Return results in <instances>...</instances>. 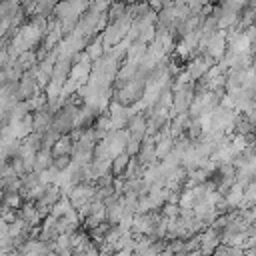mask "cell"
Here are the masks:
<instances>
[{
  "instance_id": "obj_1",
  "label": "cell",
  "mask_w": 256,
  "mask_h": 256,
  "mask_svg": "<svg viewBox=\"0 0 256 256\" xmlns=\"http://www.w3.org/2000/svg\"><path fill=\"white\" fill-rule=\"evenodd\" d=\"M136 158H138V162L142 164V168L156 164V160H158V156H156V144H154V140H152L150 136H144V140H142V144H140V150H138Z\"/></svg>"
},
{
  "instance_id": "obj_2",
  "label": "cell",
  "mask_w": 256,
  "mask_h": 256,
  "mask_svg": "<svg viewBox=\"0 0 256 256\" xmlns=\"http://www.w3.org/2000/svg\"><path fill=\"white\" fill-rule=\"evenodd\" d=\"M146 116L144 114H140V112H134L130 118H128V122H126V130L130 132V136L132 138H138V140H144V136H146Z\"/></svg>"
},
{
  "instance_id": "obj_3",
  "label": "cell",
  "mask_w": 256,
  "mask_h": 256,
  "mask_svg": "<svg viewBox=\"0 0 256 256\" xmlns=\"http://www.w3.org/2000/svg\"><path fill=\"white\" fill-rule=\"evenodd\" d=\"M128 14V4L122 0H112L110 6L106 8V20L108 22H116L120 18H124Z\"/></svg>"
},
{
  "instance_id": "obj_4",
  "label": "cell",
  "mask_w": 256,
  "mask_h": 256,
  "mask_svg": "<svg viewBox=\"0 0 256 256\" xmlns=\"http://www.w3.org/2000/svg\"><path fill=\"white\" fill-rule=\"evenodd\" d=\"M72 144H74V140L70 138V134H62V136L52 144L50 152H52V156H70Z\"/></svg>"
},
{
  "instance_id": "obj_5",
  "label": "cell",
  "mask_w": 256,
  "mask_h": 256,
  "mask_svg": "<svg viewBox=\"0 0 256 256\" xmlns=\"http://www.w3.org/2000/svg\"><path fill=\"white\" fill-rule=\"evenodd\" d=\"M128 160H130V156H128L126 152H120V154H116V156L110 160V172H112L114 178H122V176H124L126 166H128Z\"/></svg>"
},
{
  "instance_id": "obj_6",
  "label": "cell",
  "mask_w": 256,
  "mask_h": 256,
  "mask_svg": "<svg viewBox=\"0 0 256 256\" xmlns=\"http://www.w3.org/2000/svg\"><path fill=\"white\" fill-rule=\"evenodd\" d=\"M224 198H226V202H228L230 208H238L242 204V200H244V186L238 184V182H234L228 188V192L224 194Z\"/></svg>"
},
{
  "instance_id": "obj_7",
  "label": "cell",
  "mask_w": 256,
  "mask_h": 256,
  "mask_svg": "<svg viewBox=\"0 0 256 256\" xmlns=\"http://www.w3.org/2000/svg\"><path fill=\"white\" fill-rule=\"evenodd\" d=\"M52 166V152L50 148H40L34 156V170L36 172H44Z\"/></svg>"
},
{
  "instance_id": "obj_8",
  "label": "cell",
  "mask_w": 256,
  "mask_h": 256,
  "mask_svg": "<svg viewBox=\"0 0 256 256\" xmlns=\"http://www.w3.org/2000/svg\"><path fill=\"white\" fill-rule=\"evenodd\" d=\"M250 206H256V178L250 180V182L244 186V200H242V204H240L238 208H240V210H246V208H250Z\"/></svg>"
},
{
  "instance_id": "obj_9",
  "label": "cell",
  "mask_w": 256,
  "mask_h": 256,
  "mask_svg": "<svg viewBox=\"0 0 256 256\" xmlns=\"http://www.w3.org/2000/svg\"><path fill=\"white\" fill-rule=\"evenodd\" d=\"M104 44H102V38H98V40H94V42H90L88 44V48H86V54L90 56V60H96L98 56H102L104 54Z\"/></svg>"
},
{
  "instance_id": "obj_10",
  "label": "cell",
  "mask_w": 256,
  "mask_h": 256,
  "mask_svg": "<svg viewBox=\"0 0 256 256\" xmlns=\"http://www.w3.org/2000/svg\"><path fill=\"white\" fill-rule=\"evenodd\" d=\"M220 6L228 8V10H234V12H242L248 6V0H220Z\"/></svg>"
},
{
  "instance_id": "obj_11",
  "label": "cell",
  "mask_w": 256,
  "mask_h": 256,
  "mask_svg": "<svg viewBox=\"0 0 256 256\" xmlns=\"http://www.w3.org/2000/svg\"><path fill=\"white\" fill-rule=\"evenodd\" d=\"M70 164H72V158H70V156H52V166H54L58 172L66 170Z\"/></svg>"
},
{
  "instance_id": "obj_12",
  "label": "cell",
  "mask_w": 256,
  "mask_h": 256,
  "mask_svg": "<svg viewBox=\"0 0 256 256\" xmlns=\"http://www.w3.org/2000/svg\"><path fill=\"white\" fill-rule=\"evenodd\" d=\"M140 144H142V140H138V138H128V142H126V146H124V152L128 154V156H136L138 154V150H140Z\"/></svg>"
},
{
  "instance_id": "obj_13",
  "label": "cell",
  "mask_w": 256,
  "mask_h": 256,
  "mask_svg": "<svg viewBox=\"0 0 256 256\" xmlns=\"http://www.w3.org/2000/svg\"><path fill=\"white\" fill-rule=\"evenodd\" d=\"M250 70L256 74V56H252V64H250Z\"/></svg>"
},
{
  "instance_id": "obj_14",
  "label": "cell",
  "mask_w": 256,
  "mask_h": 256,
  "mask_svg": "<svg viewBox=\"0 0 256 256\" xmlns=\"http://www.w3.org/2000/svg\"><path fill=\"white\" fill-rule=\"evenodd\" d=\"M248 8H254L256 10V0H248Z\"/></svg>"
}]
</instances>
